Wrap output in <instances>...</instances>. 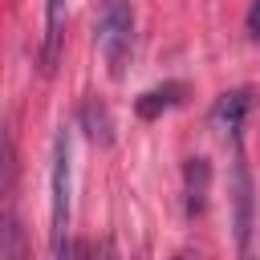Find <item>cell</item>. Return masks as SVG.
I'll return each instance as SVG.
<instances>
[{"instance_id":"cell-5","label":"cell","mask_w":260,"mask_h":260,"mask_svg":"<svg viewBox=\"0 0 260 260\" xmlns=\"http://www.w3.org/2000/svg\"><path fill=\"white\" fill-rule=\"evenodd\" d=\"M207 191H211V162L203 154H195L183 167V207H187V215H199L207 207Z\"/></svg>"},{"instance_id":"cell-9","label":"cell","mask_w":260,"mask_h":260,"mask_svg":"<svg viewBox=\"0 0 260 260\" xmlns=\"http://www.w3.org/2000/svg\"><path fill=\"white\" fill-rule=\"evenodd\" d=\"M248 32L260 41V0H252V8H248Z\"/></svg>"},{"instance_id":"cell-7","label":"cell","mask_w":260,"mask_h":260,"mask_svg":"<svg viewBox=\"0 0 260 260\" xmlns=\"http://www.w3.org/2000/svg\"><path fill=\"white\" fill-rule=\"evenodd\" d=\"M61 32H65V0H45V41H41V73H53L61 61Z\"/></svg>"},{"instance_id":"cell-8","label":"cell","mask_w":260,"mask_h":260,"mask_svg":"<svg viewBox=\"0 0 260 260\" xmlns=\"http://www.w3.org/2000/svg\"><path fill=\"white\" fill-rule=\"evenodd\" d=\"M81 126H85V134L93 138V142H110V110L98 102V98H89L85 106H81Z\"/></svg>"},{"instance_id":"cell-1","label":"cell","mask_w":260,"mask_h":260,"mask_svg":"<svg viewBox=\"0 0 260 260\" xmlns=\"http://www.w3.org/2000/svg\"><path fill=\"white\" fill-rule=\"evenodd\" d=\"M93 41H98V53L106 61V73L118 81L126 73V61H130V49H134V8H130V0H98Z\"/></svg>"},{"instance_id":"cell-2","label":"cell","mask_w":260,"mask_h":260,"mask_svg":"<svg viewBox=\"0 0 260 260\" xmlns=\"http://www.w3.org/2000/svg\"><path fill=\"white\" fill-rule=\"evenodd\" d=\"M49 236H53V256H69L65 228H69V130L61 126L53 138V162H49Z\"/></svg>"},{"instance_id":"cell-6","label":"cell","mask_w":260,"mask_h":260,"mask_svg":"<svg viewBox=\"0 0 260 260\" xmlns=\"http://www.w3.org/2000/svg\"><path fill=\"white\" fill-rule=\"evenodd\" d=\"M183 98H187V81H162V85L146 89V93L134 102V114H138L142 122H154V118H162L167 110L183 106Z\"/></svg>"},{"instance_id":"cell-3","label":"cell","mask_w":260,"mask_h":260,"mask_svg":"<svg viewBox=\"0 0 260 260\" xmlns=\"http://www.w3.org/2000/svg\"><path fill=\"white\" fill-rule=\"evenodd\" d=\"M232 228H236V248L248 252L252 244V175H248V162L236 158L232 167Z\"/></svg>"},{"instance_id":"cell-4","label":"cell","mask_w":260,"mask_h":260,"mask_svg":"<svg viewBox=\"0 0 260 260\" xmlns=\"http://www.w3.org/2000/svg\"><path fill=\"white\" fill-rule=\"evenodd\" d=\"M252 110V89L240 85V89H228L215 98L211 106V126L223 134V138H240V126H244V114Z\"/></svg>"}]
</instances>
